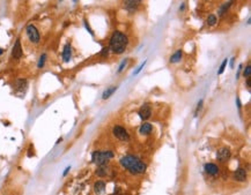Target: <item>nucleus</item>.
<instances>
[{"label":"nucleus","instance_id":"nucleus-1","mask_svg":"<svg viewBox=\"0 0 251 195\" xmlns=\"http://www.w3.org/2000/svg\"><path fill=\"white\" fill-rule=\"evenodd\" d=\"M119 163L124 169H126L133 174H141L146 171V164L141 160H139L138 157L132 156V155L122 157Z\"/></svg>","mask_w":251,"mask_h":195},{"label":"nucleus","instance_id":"nucleus-2","mask_svg":"<svg viewBox=\"0 0 251 195\" xmlns=\"http://www.w3.org/2000/svg\"><path fill=\"white\" fill-rule=\"evenodd\" d=\"M127 47V37L123 32L115 31L110 38V50L116 54H120Z\"/></svg>","mask_w":251,"mask_h":195},{"label":"nucleus","instance_id":"nucleus-3","mask_svg":"<svg viewBox=\"0 0 251 195\" xmlns=\"http://www.w3.org/2000/svg\"><path fill=\"white\" fill-rule=\"evenodd\" d=\"M114 157V153L108 150V151H94L92 154V163L96 164L98 166L101 165H105L108 163V160H111Z\"/></svg>","mask_w":251,"mask_h":195},{"label":"nucleus","instance_id":"nucleus-4","mask_svg":"<svg viewBox=\"0 0 251 195\" xmlns=\"http://www.w3.org/2000/svg\"><path fill=\"white\" fill-rule=\"evenodd\" d=\"M25 32H27V36H28V38L30 39V42L35 43H40V39H41V35H40V31L37 30L34 24H28L27 25V28H25Z\"/></svg>","mask_w":251,"mask_h":195},{"label":"nucleus","instance_id":"nucleus-5","mask_svg":"<svg viewBox=\"0 0 251 195\" xmlns=\"http://www.w3.org/2000/svg\"><path fill=\"white\" fill-rule=\"evenodd\" d=\"M112 133H114V135H115L118 140H120V141H129L130 140V135H129V133H127V131H126L124 127L119 126V125H117V126L114 127Z\"/></svg>","mask_w":251,"mask_h":195},{"label":"nucleus","instance_id":"nucleus-6","mask_svg":"<svg viewBox=\"0 0 251 195\" xmlns=\"http://www.w3.org/2000/svg\"><path fill=\"white\" fill-rule=\"evenodd\" d=\"M204 170L205 172L207 174H209V176H212V177H216V176H219L220 173V169L218 165H215V164L213 163H207L204 165Z\"/></svg>","mask_w":251,"mask_h":195},{"label":"nucleus","instance_id":"nucleus-7","mask_svg":"<svg viewBox=\"0 0 251 195\" xmlns=\"http://www.w3.org/2000/svg\"><path fill=\"white\" fill-rule=\"evenodd\" d=\"M230 156H231V154L228 148H221L216 153V160L219 162H227L230 158Z\"/></svg>","mask_w":251,"mask_h":195},{"label":"nucleus","instance_id":"nucleus-8","mask_svg":"<svg viewBox=\"0 0 251 195\" xmlns=\"http://www.w3.org/2000/svg\"><path fill=\"white\" fill-rule=\"evenodd\" d=\"M12 57L14 58V59H20L22 57V47L20 38H18L15 41V44L13 46V50H12Z\"/></svg>","mask_w":251,"mask_h":195},{"label":"nucleus","instance_id":"nucleus-9","mask_svg":"<svg viewBox=\"0 0 251 195\" xmlns=\"http://www.w3.org/2000/svg\"><path fill=\"white\" fill-rule=\"evenodd\" d=\"M138 114H139V117L141 118L142 120H147L148 118L152 116L151 106H148V105H142V106L139 109V111H138Z\"/></svg>","mask_w":251,"mask_h":195},{"label":"nucleus","instance_id":"nucleus-10","mask_svg":"<svg viewBox=\"0 0 251 195\" xmlns=\"http://www.w3.org/2000/svg\"><path fill=\"white\" fill-rule=\"evenodd\" d=\"M234 179L240 182H243V181L247 180V171L243 167H238L235 172H234Z\"/></svg>","mask_w":251,"mask_h":195},{"label":"nucleus","instance_id":"nucleus-11","mask_svg":"<svg viewBox=\"0 0 251 195\" xmlns=\"http://www.w3.org/2000/svg\"><path fill=\"white\" fill-rule=\"evenodd\" d=\"M71 56H72L71 44L67 43V44L64 46V50H63V60H64L65 62H68L70 59H71Z\"/></svg>","mask_w":251,"mask_h":195},{"label":"nucleus","instance_id":"nucleus-12","mask_svg":"<svg viewBox=\"0 0 251 195\" xmlns=\"http://www.w3.org/2000/svg\"><path fill=\"white\" fill-rule=\"evenodd\" d=\"M139 5H140V1H125V3H124V7H125V9H127L129 12L133 13L134 11L138 9Z\"/></svg>","mask_w":251,"mask_h":195},{"label":"nucleus","instance_id":"nucleus-13","mask_svg":"<svg viewBox=\"0 0 251 195\" xmlns=\"http://www.w3.org/2000/svg\"><path fill=\"white\" fill-rule=\"evenodd\" d=\"M14 88L19 91H22V90H25L27 88V81H25V79H18L14 83Z\"/></svg>","mask_w":251,"mask_h":195},{"label":"nucleus","instance_id":"nucleus-14","mask_svg":"<svg viewBox=\"0 0 251 195\" xmlns=\"http://www.w3.org/2000/svg\"><path fill=\"white\" fill-rule=\"evenodd\" d=\"M104 189H105V182L102 180L100 181H96L95 185H94V191L96 194H101V193H103Z\"/></svg>","mask_w":251,"mask_h":195},{"label":"nucleus","instance_id":"nucleus-15","mask_svg":"<svg viewBox=\"0 0 251 195\" xmlns=\"http://www.w3.org/2000/svg\"><path fill=\"white\" fill-rule=\"evenodd\" d=\"M152 129H153V126H152L151 124H148V122H145V124H142L141 126H140V134L142 135H146V134H149L152 132Z\"/></svg>","mask_w":251,"mask_h":195},{"label":"nucleus","instance_id":"nucleus-16","mask_svg":"<svg viewBox=\"0 0 251 195\" xmlns=\"http://www.w3.org/2000/svg\"><path fill=\"white\" fill-rule=\"evenodd\" d=\"M231 1H228V3H225L223 5H221L219 8V11H218V14H219V16H223V15L226 14L227 11L230 8V6H231Z\"/></svg>","mask_w":251,"mask_h":195},{"label":"nucleus","instance_id":"nucleus-17","mask_svg":"<svg viewBox=\"0 0 251 195\" xmlns=\"http://www.w3.org/2000/svg\"><path fill=\"white\" fill-rule=\"evenodd\" d=\"M182 56H183L182 51H181V50L176 51L175 53H174L171 57H170V62H178V61H181V59H182Z\"/></svg>","mask_w":251,"mask_h":195},{"label":"nucleus","instance_id":"nucleus-18","mask_svg":"<svg viewBox=\"0 0 251 195\" xmlns=\"http://www.w3.org/2000/svg\"><path fill=\"white\" fill-rule=\"evenodd\" d=\"M116 90H117V87H111V88L107 89V90H105V91L103 92V96H102V98H103V100H108V98H109V97H110V96H111L112 94H114V92L116 91Z\"/></svg>","mask_w":251,"mask_h":195},{"label":"nucleus","instance_id":"nucleus-19","mask_svg":"<svg viewBox=\"0 0 251 195\" xmlns=\"http://www.w3.org/2000/svg\"><path fill=\"white\" fill-rule=\"evenodd\" d=\"M96 174L97 176H100V177H104V176H107L108 174V167L105 165H101V166L97 167L96 170Z\"/></svg>","mask_w":251,"mask_h":195},{"label":"nucleus","instance_id":"nucleus-20","mask_svg":"<svg viewBox=\"0 0 251 195\" xmlns=\"http://www.w3.org/2000/svg\"><path fill=\"white\" fill-rule=\"evenodd\" d=\"M207 24L211 25V27H213V25L216 24V16H215L214 14L208 15V18H207Z\"/></svg>","mask_w":251,"mask_h":195},{"label":"nucleus","instance_id":"nucleus-21","mask_svg":"<svg viewBox=\"0 0 251 195\" xmlns=\"http://www.w3.org/2000/svg\"><path fill=\"white\" fill-rule=\"evenodd\" d=\"M45 60H47V54L43 53L42 56H41L40 60H38V64H37V67L38 68H42L44 66V64H45Z\"/></svg>","mask_w":251,"mask_h":195},{"label":"nucleus","instance_id":"nucleus-22","mask_svg":"<svg viewBox=\"0 0 251 195\" xmlns=\"http://www.w3.org/2000/svg\"><path fill=\"white\" fill-rule=\"evenodd\" d=\"M250 74H251V66H250V64H248L245 69L243 71V75H244V78H249Z\"/></svg>","mask_w":251,"mask_h":195},{"label":"nucleus","instance_id":"nucleus-23","mask_svg":"<svg viewBox=\"0 0 251 195\" xmlns=\"http://www.w3.org/2000/svg\"><path fill=\"white\" fill-rule=\"evenodd\" d=\"M227 64H228V59L226 58V59L222 61L221 66H220V69H219V73H218V74H222L223 71H225V68H226V66H227Z\"/></svg>","mask_w":251,"mask_h":195},{"label":"nucleus","instance_id":"nucleus-24","mask_svg":"<svg viewBox=\"0 0 251 195\" xmlns=\"http://www.w3.org/2000/svg\"><path fill=\"white\" fill-rule=\"evenodd\" d=\"M108 54H109V47H103L102 51H101L100 56L101 57H108Z\"/></svg>","mask_w":251,"mask_h":195},{"label":"nucleus","instance_id":"nucleus-25","mask_svg":"<svg viewBox=\"0 0 251 195\" xmlns=\"http://www.w3.org/2000/svg\"><path fill=\"white\" fill-rule=\"evenodd\" d=\"M126 64H127V59H124V60L122 61V64H120V66H119V68H118V73H122L123 69L125 68Z\"/></svg>","mask_w":251,"mask_h":195},{"label":"nucleus","instance_id":"nucleus-26","mask_svg":"<svg viewBox=\"0 0 251 195\" xmlns=\"http://www.w3.org/2000/svg\"><path fill=\"white\" fill-rule=\"evenodd\" d=\"M145 65H146V61H143L142 64H141V65H140V66H139V67L137 68V71L134 72V73H133V75H138V74H139L140 72H141V69H142V68H143V66H145Z\"/></svg>","mask_w":251,"mask_h":195},{"label":"nucleus","instance_id":"nucleus-27","mask_svg":"<svg viewBox=\"0 0 251 195\" xmlns=\"http://www.w3.org/2000/svg\"><path fill=\"white\" fill-rule=\"evenodd\" d=\"M201 105H203V100H200V102L198 103V105H197V112L201 109ZM197 112H196V113H197Z\"/></svg>","mask_w":251,"mask_h":195},{"label":"nucleus","instance_id":"nucleus-28","mask_svg":"<svg viewBox=\"0 0 251 195\" xmlns=\"http://www.w3.org/2000/svg\"><path fill=\"white\" fill-rule=\"evenodd\" d=\"M234 60H235V58H231V60H230V67L231 68L234 67Z\"/></svg>","mask_w":251,"mask_h":195},{"label":"nucleus","instance_id":"nucleus-29","mask_svg":"<svg viewBox=\"0 0 251 195\" xmlns=\"http://www.w3.org/2000/svg\"><path fill=\"white\" fill-rule=\"evenodd\" d=\"M247 87L248 88H250V79H248L247 80Z\"/></svg>","mask_w":251,"mask_h":195},{"label":"nucleus","instance_id":"nucleus-30","mask_svg":"<svg viewBox=\"0 0 251 195\" xmlns=\"http://www.w3.org/2000/svg\"><path fill=\"white\" fill-rule=\"evenodd\" d=\"M68 170H70V166H68V167H67V169H66V170H65V171H64V176H66V174H67Z\"/></svg>","mask_w":251,"mask_h":195},{"label":"nucleus","instance_id":"nucleus-31","mask_svg":"<svg viewBox=\"0 0 251 195\" xmlns=\"http://www.w3.org/2000/svg\"><path fill=\"white\" fill-rule=\"evenodd\" d=\"M3 53H4V50H3V49H0V56H1Z\"/></svg>","mask_w":251,"mask_h":195}]
</instances>
